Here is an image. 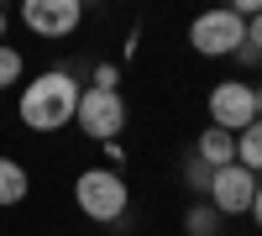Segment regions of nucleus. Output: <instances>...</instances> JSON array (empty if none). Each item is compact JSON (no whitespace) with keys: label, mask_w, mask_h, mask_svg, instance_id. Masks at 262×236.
Listing matches in <instances>:
<instances>
[{"label":"nucleus","mask_w":262,"mask_h":236,"mask_svg":"<svg viewBox=\"0 0 262 236\" xmlns=\"http://www.w3.org/2000/svg\"><path fill=\"white\" fill-rule=\"evenodd\" d=\"M79 95H84V84L69 69H48V74H37L27 90H21V121H27L32 132H58V126L74 121Z\"/></svg>","instance_id":"1"},{"label":"nucleus","mask_w":262,"mask_h":236,"mask_svg":"<svg viewBox=\"0 0 262 236\" xmlns=\"http://www.w3.org/2000/svg\"><path fill=\"white\" fill-rule=\"evenodd\" d=\"M74 200H79V210L90 221H121L126 216V205H131V189H126V179L116 174V168H84L79 174V184H74Z\"/></svg>","instance_id":"2"},{"label":"nucleus","mask_w":262,"mask_h":236,"mask_svg":"<svg viewBox=\"0 0 262 236\" xmlns=\"http://www.w3.org/2000/svg\"><path fill=\"white\" fill-rule=\"evenodd\" d=\"M189 42L200 58H236V48L247 42V21L236 16L231 6H215V11H200L189 21Z\"/></svg>","instance_id":"3"},{"label":"nucleus","mask_w":262,"mask_h":236,"mask_svg":"<svg viewBox=\"0 0 262 236\" xmlns=\"http://www.w3.org/2000/svg\"><path fill=\"white\" fill-rule=\"evenodd\" d=\"M79 126L90 132L95 142H121V126H126V100H121V90H84L79 95Z\"/></svg>","instance_id":"4"},{"label":"nucleus","mask_w":262,"mask_h":236,"mask_svg":"<svg viewBox=\"0 0 262 236\" xmlns=\"http://www.w3.org/2000/svg\"><path fill=\"white\" fill-rule=\"evenodd\" d=\"M210 121L221 126V132L242 137L247 126L257 121V90H252V84H242V79L215 84V90H210Z\"/></svg>","instance_id":"5"},{"label":"nucleus","mask_w":262,"mask_h":236,"mask_svg":"<svg viewBox=\"0 0 262 236\" xmlns=\"http://www.w3.org/2000/svg\"><path fill=\"white\" fill-rule=\"evenodd\" d=\"M252 195H257V174H247L242 163H226V168H215L210 174V205H215V216L231 221V216H247L252 210Z\"/></svg>","instance_id":"6"},{"label":"nucleus","mask_w":262,"mask_h":236,"mask_svg":"<svg viewBox=\"0 0 262 236\" xmlns=\"http://www.w3.org/2000/svg\"><path fill=\"white\" fill-rule=\"evenodd\" d=\"M21 21H27L37 37L63 42V37H74V32H79L84 6H79V0H27V6H21Z\"/></svg>","instance_id":"7"},{"label":"nucleus","mask_w":262,"mask_h":236,"mask_svg":"<svg viewBox=\"0 0 262 236\" xmlns=\"http://www.w3.org/2000/svg\"><path fill=\"white\" fill-rule=\"evenodd\" d=\"M194 158H200L210 174H215V168L236 163V137H231V132H221V126H210V132H200V142H194Z\"/></svg>","instance_id":"8"},{"label":"nucleus","mask_w":262,"mask_h":236,"mask_svg":"<svg viewBox=\"0 0 262 236\" xmlns=\"http://www.w3.org/2000/svg\"><path fill=\"white\" fill-rule=\"evenodd\" d=\"M27 189H32L27 168H21L16 158H0V205H21V200H27Z\"/></svg>","instance_id":"9"},{"label":"nucleus","mask_w":262,"mask_h":236,"mask_svg":"<svg viewBox=\"0 0 262 236\" xmlns=\"http://www.w3.org/2000/svg\"><path fill=\"white\" fill-rule=\"evenodd\" d=\"M221 226H226V221L215 216V205H210V200H205V205L194 200V205L184 210V236H221Z\"/></svg>","instance_id":"10"},{"label":"nucleus","mask_w":262,"mask_h":236,"mask_svg":"<svg viewBox=\"0 0 262 236\" xmlns=\"http://www.w3.org/2000/svg\"><path fill=\"white\" fill-rule=\"evenodd\" d=\"M236 163L247 174H262V121H252L242 137H236Z\"/></svg>","instance_id":"11"},{"label":"nucleus","mask_w":262,"mask_h":236,"mask_svg":"<svg viewBox=\"0 0 262 236\" xmlns=\"http://www.w3.org/2000/svg\"><path fill=\"white\" fill-rule=\"evenodd\" d=\"M184 184L194 189V195H210V168H205L200 158H194V153L184 158Z\"/></svg>","instance_id":"12"},{"label":"nucleus","mask_w":262,"mask_h":236,"mask_svg":"<svg viewBox=\"0 0 262 236\" xmlns=\"http://www.w3.org/2000/svg\"><path fill=\"white\" fill-rule=\"evenodd\" d=\"M16 79H21V53H16V48H6V42H0V90H11Z\"/></svg>","instance_id":"13"},{"label":"nucleus","mask_w":262,"mask_h":236,"mask_svg":"<svg viewBox=\"0 0 262 236\" xmlns=\"http://www.w3.org/2000/svg\"><path fill=\"white\" fill-rule=\"evenodd\" d=\"M121 84V69L116 63H95V90H116Z\"/></svg>","instance_id":"14"},{"label":"nucleus","mask_w":262,"mask_h":236,"mask_svg":"<svg viewBox=\"0 0 262 236\" xmlns=\"http://www.w3.org/2000/svg\"><path fill=\"white\" fill-rule=\"evenodd\" d=\"M236 63H242V69H257V63H262V53L252 48V42H242V48H236Z\"/></svg>","instance_id":"15"},{"label":"nucleus","mask_w":262,"mask_h":236,"mask_svg":"<svg viewBox=\"0 0 262 236\" xmlns=\"http://www.w3.org/2000/svg\"><path fill=\"white\" fill-rule=\"evenodd\" d=\"M247 42H252V48H257V53H262V11H257V16H252V21H247Z\"/></svg>","instance_id":"16"},{"label":"nucleus","mask_w":262,"mask_h":236,"mask_svg":"<svg viewBox=\"0 0 262 236\" xmlns=\"http://www.w3.org/2000/svg\"><path fill=\"white\" fill-rule=\"evenodd\" d=\"M247 216H252V221L262 226V179H257V195H252V210H247Z\"/></svg>","instance_id":"17"},{"label":"nucleus","mask_w":262,"mask_h":236,"mask_svg":"<svg viewBox=\"0 0 262 236\" xmlns=\"http://www.w3.org/2000/svg\"><path fill=\"white\" fill-rule=\"evenodd\" d=\"M6 27H11V16H6V11H0V42H6Z\"/></svg>","instance_id":"18"},{"label":"nucleus","mask_w":262,"mask_h":236,"mask_svg":"<svg viewBox=\"0 0 262 236\" xmlns=\"http://www.w3.org/2000/svg\"><path fill=\"white\" fill-rule=\"evenodd\" d=\"M257 121H262V84H257Z\"/></svg>","instance_id":"19"}]
</instances>
